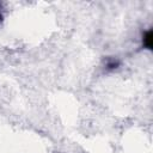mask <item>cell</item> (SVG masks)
Instances as JSON below:
<instances>
[{
    "mask_svg": "<svg viewBox=\"0 0 153 153\" xmlns=\"http://www.w3.org/2000/svg\"><path fill=\"white\" fill-rule=\"evenodd\" d=\"M142 43L147 49H149V50L152 49V47H153V31L152 30H148L145 32L143 38H142Z\"/></svg>",
    "mask_w": 153,
    "mask_h": 153,
    "instance_id": "1",
    "label": "cell"
},
{
    "mask_svg": "<svg viewBox=\"0 0 153 153\" xmlns=\"http://www.w3.org/2000/svg\"><path fill=\"white\" fill-rule=\"evenodd\" d=\"M118 65H120V62H118L117 60H115V59H110V60L106 62V67H108L109 69L117 68V67H118Z\"/></svg>",
    "mask_w": 153,
    "mask_h": 153,
    "instance_id": "2",
    "label": "cell"
},
{
    "mask_svg": "<svg viewBox=\"0 0 153 153\" xmlns=\"http://www.w3.org/2000/svg\"><path fill=\"white\" fill-rule=\"evenodd\" d=\"M0 20H1V14H0Z\"/></svg>",
    "mask_w": 153,
    "mask_h": 153,
    "instance_id": "3",
    "label": "cell"
}]
</instances>
